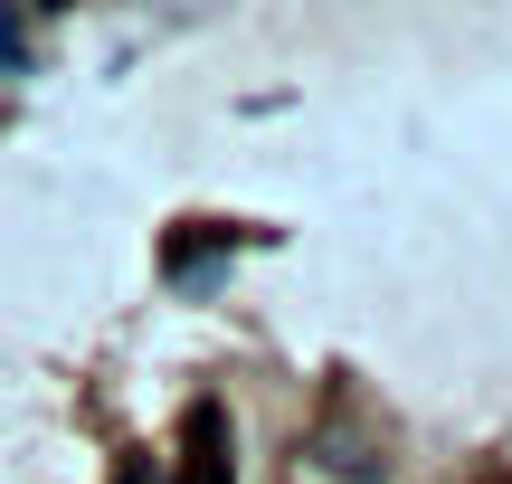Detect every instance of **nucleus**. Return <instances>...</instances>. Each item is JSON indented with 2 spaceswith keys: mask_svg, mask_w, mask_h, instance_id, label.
<instances>
[{
  "mask_svg": "<svg viewBox=\"0 0 512 484\" xmlns=\"http://www.w3.org/2000/svg\"><path fill=\"white\" fill-rule=\"evenodd\" d=\"M171 484H228V409L219 399H190L181 409V475Z\"/></svg>",
  "mask_w": 512,
  "mask_h": 484,
  "instance_id": "nucleus-2",
  "label": "nucleus"
},
{
  "mask_svg": "<svg viewBox=\"0 0 512 484\" xmlns=\"http://www.w3.org/2000/svg\"><path fill=\"white\" fill-rule=\"evenodd\" d=\"M219 247H238V228H209V219H190L181 238L162 247V266H171V276H200V266L219 257Z\"/></svg>",
  "mask_w": 512,
  "mask_h": 484,
  "instance_id": "nucleus-3",
  "label": "nucleus"
},
{
  "mask_svg": "<svg viewBox=\"0 0 512 484\" xmlns=\"http://www.w3.org/2000/svg\"><path fill=\"white\" fill-rule=\"evenodd\" d=\"M494 484H512V475H494Z\"/></svg>",
  "mask_w": 512,
  "mask_h": 484,
  "instance_id": "nucleus-6",
  "label": "nucleus"
},
{
  "mask_svg": "<svg viewBox=\"0 0 512 484\" xmlns=\"http://www.w3.org/2000/svg\"><path fill=\"white\" fill-rule=\"evenodd\" d=\"M114 484H152V466H143V456H124V466H114Z\"/></svg>",
  "mask_w": 512,
  "mask_h": 484,
  "instance_id": "nucleus-5",
  "label": "nucleus"
},
{
  "mask_svg": "<svg viewBox=\"0 0 512 484\" xmlns=\"http://www.w3.org/2000/svg\"><path fill=\"white\" fill-rule=\"evenodd\" d=\"M304 466H313V475H332V484H380V475H389V456H380V437H361V428H342V418H332V428H313V437H304Z\"/></svg>",
  "mask_w": 512,
  "mask_h": 484,
  "instance_id": "nucleus-1",
  "label": "nucleus"
},
{
  "mask_svg": "<svg viewBox=\"0 0 512 484\" xmlns=\"http://www.w3.org/2000/svg\"><path fill=\"white\" fill-rule=\"evenodd\" d=\"M0 67H19V19L0 10Z\"/></svg>",
  "mask_w": 512,
  "mask_h": 484,
  "instance_id": "nucleus-4",
  "label": "nucleus"
}]
</instances>
